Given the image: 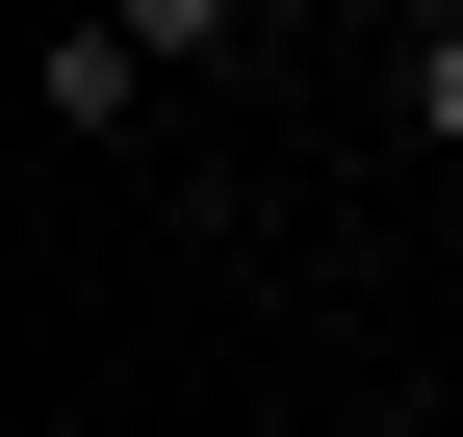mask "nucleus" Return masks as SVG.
Returning <instances> with one entry per match:
<instances>
[{
    "mask_svg": "<svg viewBox=\"0 0 463 437\" xmlns=\"http://www.w3.org/2000/svg\"><path fill=\"white\" fill-rule=\"evenodd\" d=\"M386 437H463V412H386Z\"/></svg>",
    "mask_w": 463,
    "mask_h": 437,
    "instance_id": "7ed1b4c3",
    "label": "nucleus"
},
{
    "mask_svg": "<svg viewBox=\"0 0 463 437\" xmlns=\"http://www.w3.org/2000/svg\"><path fill=\"white\" fill-rule=\"evenodd\" d=\"M412 154L463 181V26H412Z\"/></svg>",
    "mask_w": 463,
    "mask_h": 437,
    "instance_id": "f03ea898",
    "label": "nucleus"
},
{
    "mask_svg": "<svg viewBox=\"0 0 463 437\" xmlns=\"http://www.w3.org/2000/svg\"><path fill=\"white\" fill-rule=\"evenodd\" d=\"M155 78H181V26H155V0H129V26H52V129H129Z\"/></svg>",
    "mask_w": 463,
    "mask_h": 437,
    "instance_id": "f257e3e1",
    "label": "nucleus"
}]
</instances>
